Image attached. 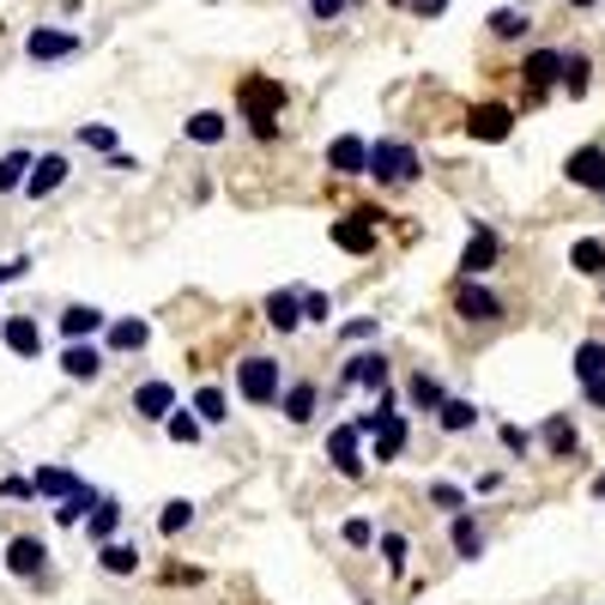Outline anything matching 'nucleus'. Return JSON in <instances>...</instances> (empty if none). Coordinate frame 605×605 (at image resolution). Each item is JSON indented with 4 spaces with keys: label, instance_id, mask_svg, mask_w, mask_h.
Masks as SVG:
<instances>
[{
    "label": "nucleus",
    "instance_id": "obj_1",
    "mask_svg": "<svg viewBox=\"0 0 605 605\" xmlns=\"http://www.w3.org/2000/svg\"><path fill=\"white\" fill-rule=\"evenodd\" d=\"M237 104H242V121H249V133L261 145H273L278 140V116H285V104H290V92L278 80H266V73H242V85H237Z\"/></svg>",
    "mask_w": 605,
    "mask_h": 605
},
{
    "label": "nucleus",
    "instance_id": "obj_2",
    "mask_svg": "<svg viewBox=\"0 0 605 605\" xmlns=\"http://www.w3.org/2000/svg\"><path fill=\"white\" fill-rule=\"evenodd\" d=\"M418 176H424L418 145H406V140H369V182H382V188H412Z\"/></svg>",
    "mask_w": 605,
    "mask_h": 605
},
{
    "label": "nucleus",
    "instance_id": "obj_3",
    "mask_svg": "<svg viewBox=\"0 0 605 605\" xmlns=\"http://www.w3.org/2000/svg\"><path fill=\"white\" fill-rule=\"evenodd\" d=\"M237 394L249 400V406H278V394H285V364L266 352H249L237 364Z\"/></svg>",
    "mask_w": 605,
    "mask_h": 605
},
{
    "label": "nucleus",
    "instance_id": "obj_4",
    "mask_svg": "<svg viewBox=\"0 0 605 605\" xmlns=\"http://www.w3.org/2000/svg\"><path fill=\"white\" fill-rule=\"evenodd\" d=\"M448 302H454V316H461V321H473V328H490V321H502V316H509V302H502V290H490L485 278H454Z\"/></svg>",
    "mask_w": 605,
    "mask_h": 605
},
{
    "label": "nucleus",
    "instance_id": "obj_5",
    "mask_svg": "<svg viewBox=\"0 0 605 605\" xmlns=\"http://www.w3.org/2000/svg\"><path fill=\"white\" fill-rule=\"evenodd\" d=\"M564 55L569 49H533L521 61V85H526V97H533V104H545L551 92H564Z\"/></svg>",
    "mask_w": 605,
    "mask_h": 605
},
{
    "label": "nucleus",
    "instance_id": "obj_6",
    "mask_svg": "<svg viewBox=\"0 0 605 605\" xmlns=\"http://www.w3.org/2000/svg\"><path fill=\"white\" fill-rule=\"evenodd\" d=\"M497 261H502V237L490 230V224H473V237H466V249H461V278H490L497 273Z\"/></svg>",
    "mask_w": 605,
    "mask_h": 605
},
{
    "label": "nucleus",
    "instance_id": "obj_7",
    "mask_svg": "<svg viewBox=\"0 0 605 605\" xmlns=\"http://www.w3.org/2000/svg\"><path fill=\"white\" fill-rule=\"evenodd\" d=\"M104 369H109L104 340H67L61 345V376H67V382H97Z\"/></svg>",
    "mask_w": 605,
    "mask_h": 605
},
{
    "label": "nucleus",
    "instance_id": "obj_8",
    "mask_svg": "<svg viewBox=\"0 0 605 605\" xmlns=\"http://www.w3.org/2000/svg\"><path fill=\"white\" fill-rule=\"evenodd\" d=\"M7 576H19V581H43L49 576V545L37 539V533H19V539H7Z\"/></svg>",
    "mask_w": 605,
    "mask_h": 605
},
{
    "label": "nucleus",
    "instance_id": "obj_9",
    "mask_svg": "<svg viewBox=\"0 0 605 605\" xmlns=\"http://www.w3.org/2000/svg\"><path fill=\"white\" fill-rule=\"evenodd\" d=\"M67 55H80V31H61V25H37L25 37V61H67Z\"/></svg>",
    "mask_w": 605,
    "mask_h": 605
},
{
    "label": "nucleus",
    "instance_id": "obj_10",
    "mask_svg": "<svg viewBox=\"0 0 605 605\" xmlns=\"http://www.w3.org/2000/svg\"><path fill=\"white\" fill-rule=\"evenodd\" d=\"M328 461L340 466V478H364V430L357 424H340V430H328Z\"/></svg>",
    "mask_w": 605,
    "mask_h": 605
},
{
    "label": "nucleus",
    "instance_id": "obj_11",
    "mask_svg": "<svg viewBox=\"0 0 605 605\" xmlns=\"http://www.w3.org/2000/svg\"><path fill=\"white\" fill-rule=\"evenodd\" d=\"M388 382H394V369H388V352H357L352 364L340 369V394H345V388H376V394H382Z\"/></svg>",
    "mask_w": 605,
    "mask_h": 605
},
{
    "label": "nucleus",
    "instance_id": "obj_12",
    "mask_svg": "<svg viewBox=\"0 0 605 605\" xmlns=\"http://www.w3.org/2000/svg\"><path fill=\"white\" fill-rule=\"evenodd\" d=\"M466 133L485 140V145H502L514 133V109L509 104H473V109H466Z\"/></svg>",
    "mask_w": 605,
    "mask_h": 605
},
{
    "label": "nucleus",
    "instance_id": "obj_13",
    "mask_svg": "<svg viewBox=\"0 0 605 605\" xmlns=\"http://www.w3.org/2000/svg\"><path fill=\"white\" fill-rule=\"evenodd\" d=\"M448 545H454L461 564H478V557H485V521H478V509L448 514Z\"/></svg>",
    "mask_w": 605,
    "mask_h": 605
},
{
    "label": "nucleus",
    "instance_id": "obj_14",
    "mask_svg": "<svg viewBox=\"0 0 605 605\" xmlns=\"http://www.w3.org/2000/svg\"><path fill=\"white\" fill-rule=\"evenodd\" d=\"M564 176L576 188H588V194H605V145H576L564 158Z\"/></svg>",
    "mask_w": 605,
    "mask_h": 605
},
{
    "label": "nucleus",
    "instance_id": "obj_15",
    "mask_svg": "<svg viewBox=\"0 0 605 605\" xmlns=\"http://www.w3.org/2000/svg\"><path fill=\"white\" fill-rule=\"evenodd\" d=\"M145 345H152V321L145 316H121V321L104 328V352L109 357H133V352H145Z\"/></svg>",
    "mask_w": 605,
    "mask_h": 605
},
{
    "label": "nucleus",
    "instance_id": "obj_16",
    "mask_svg": "<svg viewBox=\"0 0 605 605\" xmlns=\"http://www.w3.org/2000/svg\"><path fill=\"white\" fill-rule=\"evenodd\" d=\"M333 249H345V254H369L376 249V212H352V218H333Z\"/></svg>",
    "mask_w": 605,
    "mask_h": 605
},
{
    "label": "nucleus",
    "instance_id": "obj_17",
    "mask_svg": "<svg viewBox=\"0 0 605 605\" xmlns=\"http://www.w3.org/2000/svg\"><path fill=\"white\" fill-rule=\"evenodd\" d=\"M406 442H412V412H394V418L382 424V430L369 436V461H382V466H394L400 454H406Z\"/></svg>",
    "mask_w": 605,
    "mask_h": 605
},
{
    "label": "nucleus",
    "instance_id": "obj_18",
    "mask_svg": "<svg viewBox=\"0 0 605 605\" xmlns=\"http://www.w3.org/2000/svg\"><path fill=\"white\" fill-rule=\"evenodd\" d=\"M0 345L13 357H43V328H37V316H0Z\"/></svg>",
    "mask_w": 605,
    "mask_h": 605
},
{
    "label": "nucleus",
    "instance_id": "obj_19",
    "mask_svg": "<svg viewBox=\"0 0 605 605\" xmlns=\"http://www.w3.org/2000/svg\"><path fill=\"white\" fill-rule=\"evenodd\" d=\"M55 328H61V340H104L109 316L92 309V302H67L61 316H55Z\"/></svg>",
    "mask_w": 605,
    "mask_h": 605
},
{
    "label": "nucleus",
    "instance_id": "obj_20",
    "mask_svg": "<svg viewBox=\"0 0 605 605\" xmlns=\"http://www.w3.org/2000/svg\"><path fill=\"white\" fill-rule=\"evenodd\" d=\"M328 170L333 176H369V140L364 133H340L328 145Z\"/></svg>",
    "mask_w": 605,
    "mask_h": 605
},
{
    "label": "nucleus",
    "instance_id": "obj_21",
    "mask_svg": "<svg viewBox=\"0 0 605 605\" xmlns=\"http://www.w3.org/2000/svg\"><path fill=\"white\" fill-rule=\"evenodd\" d=\"M539 442H545V454H551V461H576V454H581L576 418H569V412H551V418L539 424Z\"/></svg>",
    "mask_w": 605,
    "mask_h": 605
},
{
    "label": "nucleus",
    "instance_id": "obj_22",
    "mask_svg": "<svg viewBox=\"0 0 605 605\" xmlns=\"http://www.w3.org/2000/svg\"><path fill=\"white\" fill-rule=\"evenodd\" d=\"M133 412H140L145 424H164L176 412V388L164 382V376H152V382H140L133 388Z\"/></svg>",
    "mask_w": 605,
    "mask_h": 605
},
{
    "label": "nucleus",
    "instance_id": "obj_23",
    "mask_svg": "<svg viewBox=\"0 0 605 605\" xmlns=\"http://www.w3.org/2000/svg\"><path fill=\"white\" fill-rule=\"evenodd\" d=\"M67 170H73V164H67V152H49V158H37V164H31V182H25V194H31V200H49V194H61V188H67Z\"/></svg>",
    "mask_w": 605,
    "mask_h": 605
},
{
    "label": "nucleus",
    "instance_id": "obj_24",
    "mask_svg": "<svg viewBox=\"0 0 605 605\" xmlns=\"http://www.w3.org/2000/svg\"><path fill=\"white\" fill-rule=\"evenodd\" d=\"M261 316H266L273 333H297L302 328V290H266Z\"/></svg>",
    "mask_w": 605,
    "mask_h": 605
},
{
    "label": "nucleus",
    "instance_id": "obj_25",
    "mask_svg": "<svg viewBox=\"0 0 605 605\" xmlns=\"http://www.w3.org/2000/svg\"><path fill=\"white\" fill-rule=\"evenodd\" d=\"M442 400H448V388H442V376H430V369H412V382H406V406L412 412H442Z\"/></svg>",
    "mask_w": 605,
    "mask_h": 605
},
{
    "label": "nucleus",
    "instance_id": "obj_26",
    "mask_svg": "<svg viewBox=\"0 0 605 605\" xmlns=\"http://www.w3.org/2000/svg\"><path fill=\"white\" fill-rule=\"evenodd\" d=\"M321 406V388L316 382H290L285 394H278V412H285V424H309Z\"/></svg>",
    "mask_w": 605,
    "mask_h": 605
},
{
    "label": "nucleus",
    "instance_id": "obj_27",
    "mask_svg": "<svg viewBox=\"0 0 605 605\" xmlns=\"http://www.w3.org/2000/svg\"><path fill=\"white\" fill-rule=\"evenodd\" d=\"M97 569H104V576H116V581H128L133 569H140V545H128V539H104V545H97Z\"/></svg>",
    "mask_w": 605,
    "mask_h": 605
},
{
    "label": "nucleus",
    "instance_id": "obj_28",
    "mask_svg": "<svg viewBox=\"0 0 605 605\" xmlns=\"http://www.w3.org/2000/svg\"><path fill=\"white\" fill-rule=\"evenodd\" d=\"M31 485H37V497L67 502L73 490H85V478H80V473H67V466H37V478H31Z\"/></svg>",
    "mask_w": 605,
    "mask_h": 605
},
{
    "label": "nucleus",
    "instance_id": "obj_29",
    "mask_svg": "<svg viewBox=\"0 0 605 605\" xmlns=\"http://www.w3.org/2000/svg\"><path fill=\"white\" fill-rule=\"evenodd\" d=\"M436 430H442V436H466V430H478V406H473V400H454V394H448V400H442V412H436Z\"/></svg>",
    "mask_w": 605,
    "mask_h": 605
},
{
    "label": "nucleus",
    "instance_id": "obj_30",
    "mask_svg": "<svg viewBox=\"0 0 605 605\" xmlns=\"http://www.w3.org/2000/svg\"><path fill=\"white\" fill-rule=\"evenodd\" d=\"M31 164H37V158H31L25 145H13V152H0V194H19V188L31 182Z\"/></svg>",
    "mask_w": 605,
    "mask_h": 605
},
{
    "label": "nucleus",
    "instance_id": "obj_31",
    "mask_svg": "<svg viewBox=\"0 0 605 605\" xmlns=\"http://www.w3.org/2000/svg\"><path fill=\"white\" fill-rule=\"evenodd\" d=\"M182 133H188V140H194V145H218L224 133H230V121H224L218 109H194V116L182 121Z\"/></svg>",
    "mask_w": 605,
    "mask_h": 605
},
{
    "label": "nucleus",
    "instance_id": "obj_32",
    "mask_svg": "<svg viewBox=\"0 0 605 605\" xmlns=\"http://www.w3.org/2000/svg\"><path fill=\"white\" fill-rule=\"evenodd\" d=\"M485 25H490V37H497V43H521L526 31H533V19H526L521 7H497V13L485 19Z\"/></svg>",
    "mask_w": 605,
    "mask_h": 605
},
{
    "label": "nucleus",
    "instance_id": "obj_33",
    "mask_svg": "<svg viewBox=\"0 0 605 605\" xmlns=\"http://www.w3.org/2000/svg\"><path fill=\"white\" fill-rule=\"evenodd\" d=\"M194 412L206 430H218V424H230V394L224 388H194Z\"/></svg>",
    "mask_w": 605,
    "mask_h": 605
},
{
    "label": "nucleus",
    "instance_id": "obj_34",
    "mask_svg": "<svg viewBox=\"0 0 605 605\" xmlns=\"http://www.w3.org/2000/svg\"><path fill=\"white\" fill-rule=\"evenodd\" d=\"M569 266H576L581 278H605V242L600 237H581L576 249H569Z\"/></svg>",
    "mask_w": 605,
    "mask_h": 605
},
{
    "label": "nucleus",
    "instance_id": "obj_35",
    "mask_svg": "<svg viewBox=\"0 0 605 605\" xmlns=\"http://www.w3.org/2000/svg\"><path fill=\"white\" fill-rule=\"evenodd\" d=\"M116 526H121V502L116 497H97V509L85 514V533L104 545V539H116Z\"/></svg>",
    "mask_w": 605,
    "mask_h": 605
},
{
    "label": "nucleus",
    "instance_id": "obj_36",
    "mask_svg": "<svg viewBox=\"0 0 605 605\" xmlns=\"http://www.w3.org/2000/svg\"><path fill=\"white\" fill-rule=\"evenodd\" d=\"M164 430H170V442H176V448H194L200 436H206V424H200V412H194V406H188V412L176 406L170 418H164Z\"/></svg>",
    "mask_w": 605,
    "mask_h": 605
},
{
    "label": "nucleus",
    "instance_id": "obj_37",
    "mask_svg": "<svg viewBox=\"0 0 605 605\" xmlns=\"http://www.w3.org/2000/svg\"><path fill=\"white\" fill-rule=\"evenodd\" d=\"M593 92V55H564V97Z\"/></svg>",
    "mask_w": 605,
    "mask_h": 605
},
{
    "label": "nucleus",
    "instance_id": "obj_38",
    "mask_svg": "<svg viewBox=\"0 0 605 605\" xmlns=\"http://www.w3.org/2000/svg\"><path fill=\"white\" fill-rule=\"evenodd\" d=\"M188 526H194V502L170 497V502H164V514H158V533H164V539H182Z\"/></svg>",
    "mask_w": 605,
    "mask_h": 605
},
{
    "label": "nucleus",
    "instance_id": "obj_39",
    "mask_svg": "<svg viewBox=\"0 0 605 605\" xmlns=\"http://www.w3.org/2000/svg\"><path fill=\"white\" fill-rule=\"evenodd\" d=\"M588 376H605V340L576 345V382H588Z\"/></svg>",
    "mask_w": 605,
    "mask_h": 605
},
{
    "label": "nucleus",
    "instance_id": "obj_40",
    "mask_svg": "<svg viewBox=\"0 0 605 605\" xmlns=\"http://www.w3.org/2000/svg\"><path fill=\"white\" fill-rule=\"evenodd\" d=\"M376 551H382V557H388V569H394V576H400V569H406V551H412V539H406V533H400V526H388V533H376Z\"/></svg>",
    "mask_w": 605,
    "mask_h": 605
},
{
    "label": "nucleus",
    "instance_id": "obj_41",
    "mask_svg": "<svg viewBox=\"0 0 605 605\" xmlns=\"http://www.w3.org/2000/svg\"><path fill=\"white\" fill-rule=\"evenodd\" d=\"M80 145H85V152H104V158H109V152H121L109 121H80Z\"/></svg>",
    "mask_w": 605,
    "mask_h": 605
},
{
    "label": "nucleus",
    "instance_id": "obj_42",
    "mask_svg": "<svg viewBox=\"0 0 605 605\" xmlns=\"http://www.w3.org/2000/svg\"><path fill=\"white\" fill-rule=\"evenodd\" d=\"M430 509L461 514V509H466V490H461V485H448V478H436V485H430Z\"/></svg>",
    "mask_w": 605,
    "mask_h": 605
},
{
    "label": "nucleus",
    "instance_id": "obj_43",
    "mask_svg": "<svg viewBox=\"0 0 605 605\" xmlns=\"http://www.w3.org/2000/svg\"><path fill=\"white\" fill-rule=\"evenodd\" d=\"M376 333H382V316H357L340 328V345H364V340H376Z\"/></svg>",
    "mask_w": 605,
    "mask_h": 605
},
{
    "label": "nucleus",
    "instance_id": "obj_44",
    "mask_svg": "<svg viewBox=\"0 0 605 605\" xmlns=\"http://www.w3.org/2000/svg\"><path fill=\"white\" fill-rule=\"evenodd\" d=\"M340 539H345V545H352V551H364V545H376V526H369V521H364V514H352V521H345V526H340Z\"/></svg>",
    "mask_w": 605,
    "mask_h": 605
},
{
    "label": "nucleus",
    "instance_id": "obj_45",
    "mask_svg": "<svg viewBox=\"0 0 605 605\" xmlns=\"http://www.w3.org/2000/svg\"><path fill=\"white\" fill-rule=\"evenodd\" d=\"M328 290H302V321H328Z\"/></svg>",
    "mask_w": 605,
    "mask_h": 605
},
{
    "label": "nucleus",
    "instance_id": "obj_46",
    "mask_svg": "<svg viewBox=\"0 0 605 605\" xmlns=\"http://www.w3.org/2000/svg\"><path fill=\"white\" fill-rule=\"evenodd\" d=\"M345 7H352V0H309V19H316V25H333Z\"/></svg>",
    "mask_w": 605,
    "mask_h": 605
},
{
    "label": "nucleus",
    "instance_id": "obj_47",
    "mask_svg": "<svg viewBox=\"0 0 605 605\" xmlns=\"http://www.w3.org/2000/svg\"><path fill=\"white\" fill-rule=\"evenodd\" d=\"M0 497H7V502H31V497H37V485H31V478H0Z\"/></svg>",
    "mask_w": 605,
    "mask_h": 605
},
{
    "label": "nucleus",
    "instance_id": "obj_48",
    "mask_svg": "<svg viewBox=\"0 0 605 605\" xmlns=\"http://www.w3.org/2000/svg\"><path fill=\"white\" fill-rule=\"evenodd\" d=\"M497 436H502V448H509V454H526V448H533V436H526L521 424H502Z\"/></svg>",
    "mask_w": 605,
    "mask_h": 605
},
{
    "label": "nucleus",
    "instance_id": "obj_49",
    "mask_svg": "<svg viewBox=\"0 0 605 605\" xmlns=\"http://www.w3.org/2000/svg\"><path fill=\"white\" fill-rule=\"evenodd\" d=\"M581 406L605 412V376H588V382H581Z\"/></svg>",
    "mask_w": 605,
    "mask_h": 605
},
{
    "label": "nucleus",
    "instance_id": "obj_50",
    "mask_svg": "<svg viewBox=\"0 0 605 605\" xmlns=\"http://www.w3.org/2000/svg\"><path fill=\"white\" fill-rule=\"evenodd\" d=\"M406 13H412V19H442V13H448V0H412Z\"/></svg>",
    "mask_w": 605,
    "mask_h": 605
},
{
    "label": "nucleus",
    "instance_id": "obj_51",
    "mask_svg": "<svg viewBox=\"0 0 605 605\" xmlns=\"http://www.w3.org/2000/svg\"><path fill=\"white\" fill-rule=\"evenodd\" d=\"M25 273H31V261L19 254V261H7V266H0V285H13V278H25Z\"/></svg>",
    "mask_w": 605,
    "mask_h": 605
},
{
    "label": "nucleus",
    "instance_id": "obj_52",
    "mask_svg": "<svg viewBox=\"0 0 605 605\" xmlns=\"http://www.w3.org/2000/svg\"><path fill=\"white\" fill-rule=\"evenodd\" d=\"M473 490H478V497H490V490H502V473H478V478H473Z\"/></svg>",
    "mask_w": 605,
    "mask_h": 605
},
{
    "label": "nucleus",
    "instance_id": "obj_53",
    "mask_svg": "<svg viewBox=\"0 0 605 605\" xmlns=\"http://www.w3.org/2000/svg\"><path fill=\"white\" fill-rule=\"evenodd\" d=\"M588 497H593V502H605V473H593V485H588Z\"/></svg>",
    "mask_w": 605,
    "mask_h": 605
},
{
    "label": "nucleus",
    "instance_id": "obj_54",
    "mask_svg": "<svg viewBox=\"0 0 605 605\" xmlns=\"http://www.w3.org/2000/svg\"><path fill=\"white\" fill-rule=\"evenodd\" d=\"M569 7H581V13H588V7H600V0H569Z\"/></svg>",
    "mask_w": 605,
    "mask_h": 605
},
{
    "label": "nucleus",
    "instance_id": "obj_55",
    "mask_svg": "<svg viewBox=\"0 0 605 605\" xmlns=\"http://www.w3.org/2000/svg\"><path fill=\"white\" fill-rule=\"evenodd\" d=\"M382 7H412V0H382Z\"/></svg>",
    "mask_w": 605,
    "mask_h": 605
}]
</instances>
